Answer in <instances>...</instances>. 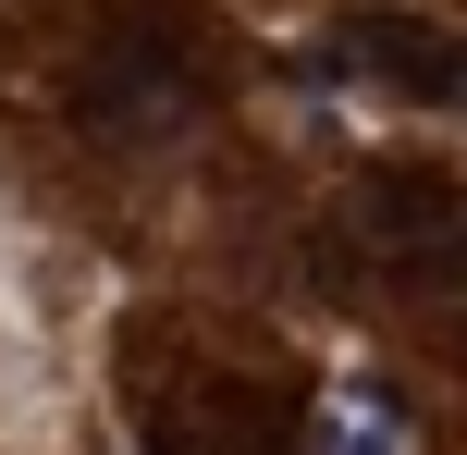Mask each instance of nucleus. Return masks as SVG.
I'll return each instance as SVG.
<instances>
[{
  "mask_svg": "<svg viewBox=\"0 0 467 455\" xmlns=\"http://www.w3.org/2000/svg\"><path fill=\"white\" fill-rule=\"evenodd\" d=\"M222 98V37L197 13H161V0H111V13L74 37V123L87 136H185Z\"/></svg>",
  "mask_w": 467,
  "mask_h": 455,
  "instance_id": "nucleus-1",
  "label": "nucleus"
},
{
  "mask_svg": "<svg viewBox=\"0 0 467 455\" xmlns=\"http://www.w3.org/2000/svg\"><path fill=\"white\" fill-rule=\"evenodd\" d=\"M307 407H320V394H307L296 369H246V357L136 369L148 455H307Z\"/></svg>",
  "mask_w": 467,
  "mask_h": 455,
  "instance_id": "nucleus-2",
  "label": "nucleus"
},
{
  "mask_svg": "<svg viewBox=\"0 0 467 455\" xmlns=\"http://www.w3.org/2000/svg\"><path fill=\"white\" fill-rule=\"evenodd\" d=\"M332 246L369 259L381 284L431 295V284H455V259H467V197H455V172H431V160H381V172H357V197L332 210Z\"/></svg>",
  "mask_w": 467,
  "mask_h": 455,
  "instance_id": "nucleus-3",
  "label": "nucleus"
},
{
  "mask_svg": "<svg viewBox=\"0 0 467 455\" xmlns=\"http://www.w3.org/2000/svg\"><path fill=\"white\" fill-rule=\"evenodd\" d=\"M320 62H332V74H357V87L431 98V111L467 87V49L443 37V25H419V13H345V25L320 37Z\"/></svg>",
  "mask_w": 467,
  "mask_h": 455,
  "instance_id": "nucleus-4",
  "label": "nucleus"
},
{
  "mask_svg": "<svg viewBox=\"0 0 467 455\" xmlns=\"http://www.w3.org/2000/svg\"><path fill=\"white\" fill-rule=\"evenodd\" d=\"M307 455H406V419L381 394H332V407H307Z\"/></svg>",
  "mask_w": 467,
  "mask_h": 455,
  "instance_id": "nucleus-5",
  "label": "nucleus"
}]
</instances>
